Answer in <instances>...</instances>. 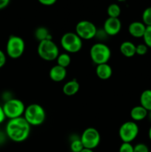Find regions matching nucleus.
I'll list each match as a JSON object with an SVG mask.
<instances>
[{
  "mask_svg": "<svg viewBox=\"0 0 151 152\" xmlns=\"http://www.w3.org/2000/svg\"><path fill=\"white\" fill-rule=\"evenodd\" d=\"M30 127V125L26 121L24 117L11 119L9 120L6 125V136L13 142H24L29 137Z\"/></svg>",
  "mask_w": 151,
  "mask_h": 152,
  "instance_id": "1",
  "label": "nucleus"
},
{
  "mask_svg": "<svg viewBox=\"0 0 151 152\" xmlns=\"http://www.w3.org/2000/svg\"><path fill=\"white\" fill-rule=\"evenodd\" d=\"M23 117L30 126H38L45 121L46 112L41 105L33 103L25 108Z\"/></svg>",
  "mask_w": 151,
  "mask_h": 152,
  "instance_id": "2",
  "label": "nucleus"
},
{
  "mask_svg": "<svg viewBox=\"0 0 151 152\" xmlns=\"http://www.w3.org/2000/svg\"><path fill=\"white\" fill-rule=\"evenodd\" d=\"M37 53L43 60L50 62L56 60L59 54V49L53 39L43 40L38 42Z\"/></svg>",
  "mask_w": 151,
  "mask_h": 152,
  "instance_id": "3",
  "label": "nucleus"
},
{
  "mask_svg": "<svg viewBox=\"0 0 151 152\" xmlns=\"http://www.w3.org/2000/svg\"><path fill=\"white\" fill-rule=\"evenodd\" d=\"M90 56L91 60L96 65L107 63L111 57V50L103 42H96L90 49Z\"/></svg>",
  "mask_w": 151,
  "mask_h": 152,
  "instance_id": "4",
  "label": "nucleus"
},
{
  "mask_svg": "<svg viewBox=\"0 0 151 152\" xmlns=\"http://www.w3.org/2000/svg\"><path fill=\"white\" fill-rule=\"evenodd\" d=\"M62 48L68 53H78L83 46L82 39L75 32H67L62 35L60 40Z\"/></svg>",
  "mask_w": 151,
  "mask_h": 152,
  "instance_id": "5",
  "label": "nucleus"
},
{
  "mask_svg": "<svg viewBox=\"0 0 151 152\" xmlns=\"http://www.w3.org/2000/svg\"><path fill=\"white\" fill-rule=\"evenodd\" d=\"M25 43L22 37L16 35L9 37L6 44V54L11 59H19L23 55Z\"/></svg>",
  "mask_w": 151,
  "mask_h": 152,
  "instance_id": "6",
  "label": "nucleus"
},
{
  "mask_svg": "<svg viewBox=\"0 0 151 152\" xmlns=\"http://www.w3.org/2000/svg\"><path fill=\"white\" fill-rule=\"evenodd\" d=\"M6 118L9 120L23 117L25 105L22 100L16 98H10L4 102L2 105Z\"/></svg>",
  "mask_w": 151,
  "mask_h": 152,
  "instance_id": "7",
  "label": "nucleus"
},
{
  "mask_svg": "<svg viewBox=\"0 0 151 152\" xmlns=\"http://www.w3.org/2000/svg\"><path fill=\"white\" fill-rule=\"evenodd\" d=\"M139 133V128L134 121H127L121 124L118 129V136L122 142H130L136 139Z\"/></svg>",
  "mask_w": 151,
  "mask_h": 152,
  "instance_id": "8",
  "label": "nucleus"
},
{
  "mask_svg": "<svg viewBox=\"0 0 151 152\" xmlns=\"http://www.w3.org/2000/svg\"><path fill=\"white\" fill-rule=\"evenodd\" d=\"M84 148L95 149L97 148L101 141V135L99 131L93 127L87 128L80 137Z\"/></svg>",
  "mask_w": 151,
  "mask_h": 152,
  "instance_id": "9",
  "label": "nucleus"
},
{
  "mask_svg": "<svg viewBox=\"0 0 151 152\" xmlns=\"http://www.w3.org/2000/svg\"><path fill=\"white\" fill-rule=\"evenodd\" d=\"M97 32L96 25L88 20H81L76 25V34L84 40H89L95 38Z\"/></svg>",
  "mask_w": 151,
  "mask_h": 152,
  "instance_id": "10",
  "label": "nucleus"
},
{
  "mask_svg": "<svg viewBox=\"0 0 151 152\" xmlns=\"http://www.w3.org/2000/svg\"><path fill=\"white\" fill-rule=\"evenodd\" d=\"M121 29V22L118 18L108 17L104 22L103 30L107 36L117 35Z\"/></svg>",
  "mask_w": 151,
  "mask_h": 152,
  "instance_id": "11",
  "label": "nucleus"
},
{
  "mask_svg": "<svg viewBox=\"0 0 151 152\" xmlns=\"http://www.w3.org/2000/svg\"><path fill=\"white\" fill-rule=\"evenodd\" d=\"M147 26L142 22L135 21L128 26V32L134 38H143Z\"/></svg>",
  "mask_w": 151,
  "mask_h": 152,
  "instance_id": "12",
  "label": "nucleus"
},
{
  "mask_svg": "<svg viewBox=\"0 0 151 152\" xmlns=\"http://www.w3.org/2000/svg\"><path fill=\"white\" fill-rule=\"evenodd\" d=\"M67 76V70L66 68H63L62 66L56 65L50 68L49 71V77L50 80H53L56 83L63 81Z\"/></svg>",
  "mask_w": 151,
  "mask_h": 152,
  "instance_id": "13",
  "label": "nucleus"
},
{
  "mask_svg": "<svg viewBox=\"0 0 151 152\" xmlns=\"http://www.w3.org/2000/svg\"><path fill=\"white\" fill-rule=\"evenodd\" d=\"M96 76L102 80H107L112 77L113 68L108 63L98 65L96 68Z\"/></svg>",
  "mask_w": 151,
  "mask_h": 152,
  "instance_id": "14",
  "label": "nucleus"
},
{
  "mask_svg": "<svg viewBox=\"0 0 151 152\" xmlns=\"http://www.w3.org/2000/svg\"><path fill=\"white\" fill-rule=\"evenodd\" d=\"M148 112L149 111L142 105H136L132 108L130 112V115L133 121L139 122L142 121L147 118L148 117Z\"/></svg>",
  "mask_w": 151,
  "mask_h": 152,
  "instance_id": "15",
  "label": "nucleus"
},
{
  "mask_svg": "<svg viewBox=\"0 0 151 152\" xmlns=\"http://www.w3.org/2000/svg\"><path fill=\"white\" fill-rule=\"evenodd\" d=\"M80 85L76 80H72L67 82L62 88L64 94L68 96H72L76 94L79 91Z\"/></svg>",
  "mask_w": 151,
  "mask_h": 152,
  "instance_id": "16",
  "label": "nucleus"
},
{
  "mask_svg": "<svg viewBox=\"0 0 151 152\" xmlns=\"http://www.w3.org/2000/svg\"><path fill=\"white\" fill-rule=\"evenodd\" d=\"M136 45L130 41H124L120 45L119 50L121 54L125 57H133L136 54Z\"/></svg>",
  "mask_w": 151,
  "mask_h": 152,
  "instance_id": "17",
  "label": "nucleus"
},
{
  "mask_svg": "<svg viewBox=\"0 0 151 152\" xmlns=\"http://www.w3.org/2000/svg\"><path fill=\"white\" fill-rule=\"evenodd\" d=\"M140 105L148 111H151V89H146L141 94Z\"/></svg>",
  "mask_w": 151,
  "mask_h": 152,
  "instance_id": "18",
  "label": "nucleus"
},
{
  "mask_svg": "<svg viewBox=\"0 0 151 152\" xmlns=\"http://www.w3.org/2000/svg\"><path fill=\"white\" fill-rule=\"evenodd\" d=\"M34 36L38 42L43 41V40L52 39V36L50 34V31L44 27L37 28L34 32Z\"/></svg>",
  "mask_w": 151,
  "mask_h": 152,
  "instance_id": "19",
  "label": "nucleus"
},
{
  "mask_svg": "<svg viewBox=\"0 0 151 152\" xmlns=\"http://www.w3.org/2000/svg\"><path fill=\"white\" fill-rule=\"evenodd\" d=\"M56 62H57V65H59V66H62L65 68H68L71 63L70 55L68 53H66V52L59 53L57 59H56Z\"/></svg>",
  "mask_w": 151,
  "mask_h": 152,
  "instance_id": "20",
  "label": "nucleus"
},
{
  "mask_svg": "<svg viewBox=\"0 0 151 152\" xmlns=\"http://www.w3.org/2000/svg\"><path fill=\"white\" fill-rule=\"evenodd\" d=\"M121 7L115 3L110 4L107 10L108 16L111 18H118V16L121 14Z\"/></svg>",
  "mask_w": 151,
  "mask_h": 152,
  "instance_id": "21",
  "label": "nucleus"
},
{
  "mask_svg": "<svg viewBox=\"0 0 151 152\" xmlns=\"http://www.w3.org/2000/svg\"><path fill=\"white\" fill-rule=\"evenodd\" d=\"M70 148L72 152H80L84 148L81 140L79 138H74L72 140L70 145Z\"/></svg>",
  "mask_w": 151,
  "mask_h": 152,
  "instance_id": "22",
  "label": "nucleus"
},
{
  "mask_svg": "<svg viewBox=\"0 0 151 152\" xmlns=\"http://www.w3.org/2000/svg\"><path fill=\"white\" fill-rule=\"evenodd\" d=\"M142 22L147 26H151V6L144 9L142 13Z\"/></svg>",
  "mask_w": 151,
  "mask_h": 152,
  "instance_id": "23",
  "label": "nucleus"
},
{
  "mask_svg": "<svg viewBox=\"0 0 151 152\" xmlns=\"http://www.w3.org/2000/svg\"><path fill=\"white\" fill-rule=\"evenodd\" d=\"M143 39L144 43L147 46L148 48H151V26L147 27Z\"/></svg>",
  "mask_w": 151,
  "mask_h": 152,
  "instance_id": "24",
  "label": "nucleus"
},
{
  "mask_svg": "<svg viewBox=\"0 0 151 152\" xmlns=\"http://www.w3.org/2000/svg\"><path fill=\"white\" fill-rule=\"evenodd\" d=\"M148 51V47L144 44V43H142V44H139L136 45V53L137 55L139 56H144L146 54Z\"/></svg>",
  "mask_w": 151,
  "mask_h": 152,
  "instance_id": "25",
  "label": "nucleus"
},
{
  "mask_svg": "<svg viewBox=\"0 0 151 152\" xmlns=\"http://www.w3.org/2000/svg\"><path fill=\"white\" fill-rule=\"evenodd\" d=\"M134 146L130 142H122L120 145L118 152H133Z\"/></svg>",
  "mask_w": 151,
  "mask_h": 152,
  "instance_id": "26",
  "label": "nucleus"
},
{
  "mask_svg": "<svg viewBox=\"0 0 151 152\" xmlns=\"http://www.w3.org/2000/svg\"><path fill=\"white\" fill-rule=\"evenodd\" d=\"M147 145L144 143H138L134 146L133 152H150Z\"/></svg>",
  "mask_w": 151,
  "mask_h": 152,
  "instance_id": "27",
  "label": "nucleus"
},
{
  "mask_svg": "<svg viewBox=\"0 0 151 152\" xmlns=\"http://www.w3.org/2000/svg\"><path fill=\"white\" fill-rule=\"evenodd\" d=\"M7 62V56L5 53L0 49V68H3Z\"/></svg>",
  "mask_w": 151,
  "mask_h": 152,
  "instance_id": "28",
  "label": "nucleus"
},
{
  "mask_svg": "<svg viewBox=\"0 0 151 152\" xmlns=\"http://www.w3.org/2000/svg\"><path fill=\"white\" fill-rule=\"evenodd\" d=\"M40 4L45 6H51L57 1V0H38Z\"/></svg>",
  "mask_w": 151,
  "mask_h": 152,
  "instance_id": "29",
  "label": "nucleus"
},
{
  "mask_svg": "<svg viewBox=\"0 0 151 152\" xmlns=\"http://www.w3.org/2000/svg\"><path fill=\"white\" fill-rule=\"evenodd\" d=\"M10 0H0V10L5 8L10 4Z\"/></svg>",
  "mask_w": 151,
  "mask_h": 152,
  "instance_id": "30",
  "label": "nucleus"
},
{
  "mask_svg": "<svg viewBox=\"0 0 151 152\" xmlns=\"http://www.w3.org/2000/svg\"><path fill=\"white\" fill-rule=\"evenodd\" d=\"M6 116L4 114V110H3V108L1 105H0V124L3 123V122L5 120Z\"/></svg>",
  "mask_w": 151,
  "mask_h": 152,
  "instance_id": "31",
  "label": "nucleus"
},
{
  "mask_svg": "<svg viewBox=\"0 0 151 152\" xmlns=\"http://www.w3.org/2000/svg\"><path fill=\"white\" fill-rule=\"evenodd\" d=\"M4 136H6V134H4L3 133L0 132V144H1L4 141V137H5Z\"/></svg>",
  "mask_w": 151,
  "mask_h": 152,
  "instance_id": "32",
  "label": "nucleus"
},
{
  "mask_svg": "<svg viewBox=\"0 0 151 152\" xmlns=\"http://www.w3.org/2000/svg\"><path fill=\"white\" fill-rule=\"evenodd\" d=\"M80 152H94V151H93V150H92V149H89V148H84Z\"/></svg>",
  "mask_w": 151,
  "mask_h": 152,
  "instance_id": "33",
  "label": "nucleus"
},
{
  "mask_svg": "<svg viewBox=\"0 0 151 152\" xmlns=\"http://www.w3.org/2000/svg\"><path fill=\"white\" fill-rule=\"evenodd\" d=\"M148 137H149L150 140L151 141V126L150 127L149 130H148Z\"/></svg>",
  "mask_w": 151,
  "mask_h": 152,
  "instance_id": "34",
  "label": "nucleus"
},
{
  "mask_svg": "<svg viewBox=\"0 0 151 152\" xmlns=\"http://www.w3.org/2000/svg\"><path fill=\"white\" fill-rule=\"evenodd\" d=\"M148 117H149L150 120L151 121V111H150L149 112H148Z\"/></svg>",
  "mask_w": 151,
  "mask_h": 152,
  "instance_id": "35",
  "label": "nucleus"
},
{
  "mask_svg": "<svg viewBox=\"0 0 151 152\" xmlns=\"http://www.w3.org/2000/svg\"><path fill=\"white\" fill-rule=\"evenodd\" d=\"M118 1H119V2H123V1H125L126 0H117Z\"/></svg>",
  "mask_w": 151,
  "mask_h": 152,
  "instance_id": "36",
  "label": "nucleus"
},
{
  "mask_svg": "<svg viewBox=\"0 0 151 152\" xmlns=\"http://www.w3.org/2000/svg\"><path fill=\"white\" fill-rule=\"evenodd\" d=\"M150 152H151V149H150Z\"/></svg>",
  "mask_w": 151,
  "mask_h": 152,
  "instance_id": "37",
  "label": "nucleus"
}]
</instances>
